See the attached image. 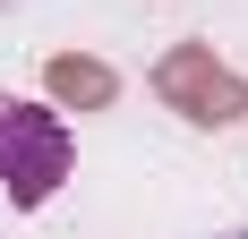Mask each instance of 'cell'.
<instances>
[]
</instances>
